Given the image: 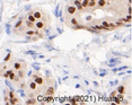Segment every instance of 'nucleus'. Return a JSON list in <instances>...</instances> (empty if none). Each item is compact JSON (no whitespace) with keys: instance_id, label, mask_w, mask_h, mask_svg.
Segmentation results:
<instances>
[{"instance_id":"nucleus-28","label":"nucleus","mask_w":132,"mask_h":105,"mask_svg":"<svg viewBox=\"0 0 132 105\" xmlns=\"http://www.w3.org/2000/svg\"><path fill=\"white\" fill-rule=\"evenodd\" d=\"M91 1H97V0H91Z\"/></svg>"},{"instance_id":"nucleus-25","label":"nucleus","mask_w":132,"mask_h":105,"mask_svg":"<svg viewBox=\"0 0 132 105\" xmlns=\"http://www.w3.org/2000/svg\"><path fill=\"white\" fill-rule=\"evenodd\" d=\"M7 92H8L7 95H8V97H9V98H14L16 96V93L14 92V90H7Z\"/></svg>"},{"instance_id":"nucleus-24","label":"nucleus","mask_w":132,"mask_h":105,"mask_svg":"<svg viewBox=\"0 0 132 105\" xmlns=\"http://www.w3.org/2000/svg\"><path fill=\"white\" fill-rule=\"evenodd\" d=\"M18 87H19L21 89H26V88H27V84L25 83V81H23V80H22L21 83L18 84Z\"/></svg>"},{"instance_id":"nucleus-27","label":"nucleus","mask_w":132,"mask_h":105,"mask_svg":"<svg viewBox=\"0 0 132 105\" xmlns=\"http://www.w3.org/2000/svg\"><path fill=\"white\" fill-rule=\"evenodd\" d=\"M88 2H89V0H81V5L84 9H88Z\"/></svg>"},{"instance_id":"nucleus-15","label":"nucleus","mask_w":132,"mask_h":105,"mask_svg":"<svg viewBox=\"0 0 132 105\" xmlns=\"http://www.w3.org/2000/svg\"><path fill=\"white\" fill-rule=\"evenodd\" d=\"M8 70H9V76H8V79L13 81L14 78H15V76H16V71L14 69H8Z\"/></svg>"},{"instance_id":"nucleus-12","label":"nucleus","mask_w":132,"mask_h":105,"mask_svg":"<svg viewBox=\"0 0 132 105\" xmlns=\"http://www.w3.org/2000/svg\"><path fill=\"white\" fill-rule=\"evenodd\" d=\"M96 5L98 8H104V7H106V5H107V1H106V0H97Z\"/></svg>"},{"instance_id":"nucleus-16","label":"nucleus","mask_w":132,"mask_h":105,"mask_svg":"<svg viewBox=\"0 0 132 105\" xmlns=\"http://www.w3.org/2000/svg\"><path fill=\"white\" fill-rule=\"evenodd\" d=\"M37 102H36V100L34 97H30L28 100H26L25 101V104H27V105H34V104H36Z\"/></svg>"},{"instance_id":"nucleus-26","label":"nucleus","mask_w":132,"mask_h":105,"mask_svg":"<svg viewBox=\"0 0 132 105\" xmlns=\"http://www.w3.org/2000/svg\"><path fill=\"white\" fill-rule=\"evenodd\" d=\"M102 26H104L107 31H110V23L106 21H102Z\"/></svg>"},{"instance_id":"nucleus-14","label":"nucleus","mask_w":132,"mask_h":105,"mask_svg":"<svg viewBox=\"0 0 132 105\" xmlns=\"http://www.w3.org/2000/svg\"><path fill=\"white\" fill-rule=\"evenodd\" d=\"M26 19H27V21H30V22H32V23H35V22L37 21L35 17L33 16V13H32V11H31V13H28V15L26 16Z\"/></svg>"},{"instance_id":"nucleus-18","label":"nucleus","mask_w":132,"mask_h":105,"mask_svg":"<svg viewBox=\"0 0 132 105\" xmlns=\"http://www.w3.org/2000/svg\"><path fill=\"white\" fill-rule=\"evenodd\" d=\"M116 93H119V94H124V93H125V87L124 86H123V85H121V86H119V87H117V88H116Z\"/></svg>"},{"instance_id":"nucleus-20","label":"nucleus","mask_w":132,"mask_h":105,"mask_svg":"<svg viewBox=\"0 0 132 105\" xmlns=\"http://www.w3.org/2000/svg\"><path fill=\"white\" fill-rule=\"evenodd\" d=\"M11 59H13V55H11L10 53H8V54L5 56V59H4V62H5V63H9V62L11 61Z\"/></svg>"},{"instance_id":"nucleus-11","label":"nucleus","mask_w":132,"mask_h":105,"mask_svg":"<svg viewBox=\"0 0 132 105\" xmlns=\"http://www.w3.org/2000/svg\"><path fill=\"white\" fill-rule=\"evenodd\" d=\"M8 104H13V105H15V104H21V100H19L18 97H14V98H9L8 100Z\"/></svg>"},{"instance_id":"nucleus-22","label":"nucleus","mask_w":132,"mask_h":105,"mask_svg":"<svg viewBox=\"0 0 132 105\" xmlns=\"http://www.w3.org/2000/svg\"><path fill=\"white\" fill-rule=\"evenodd\" d=\"M23 19H24V18H23V17H21V18L17 21V23L15 24V26H14V28H15V30H16V28H18V27H21L22 25H23Z\"/></svg>"},{"instance_id":"nucleus-4","label":"nucleus","mask_w":132,"mask_h":105,"mask_svg":"<svg viewBox=\"0 0 132 105\" xmlns=\"http://www.w3.org/2000/svg\"><path fill=\"white\" fill-rule=\"evenodd\" d=\"M65 11H67V14L69 16H74L77 13H78V10H77V8L74 7L73 5H67V8H65Z\"/></svg>"},{"instance_id":"nucleus-10","label":"nucleus","mask_w":132,"mask_h":105,"mask_svg":"<svg viewBox=\"0 0 132 105\" xmlns=\"http://www.w3.org/2000/svg\"><path fill=\"white\" fill-rule=\"evenodd\" d=\"M16 75L18 76L19 78L22 79V80H24L25 79V76H26V69H19L16 71Z\"/></svg>"},{"instance_id":"nucleus-17","label":"nucleus","mask_w":132,"mask_h":105,"mask_svg":"<svg viewBox=\"0 0 132 105\" xmlns=\"http://www.w3.org/2000/svg\"><path fill=\"white\" fill-rule=\"evenodd\" d=\"M25 27H26V28H35V26H34V23L27 21V19H25Z\"/></svg>"},{"instance_id":"nucleus-1","label":"nucleus","mask_w":132,"mask_h":105,"mask_svg":"<svg viewBox=\"0 0 132 105\" xmlns=\"http://www.w3.org/2000/svg\"><path fill=\"white\" fill-rule=\"evenodd\" d=\"M23 34H24L25 36H37V35L42 36L41 34L39 33V30H36V28H27Z\"/></svg>"},{"instance_id":"nucleus-3","label":"nucleus","mask_w":132,"mask_h":105,"mask_svg":"<svg viewBox=\"0 0 132 105\" xmlns=\"http://www.w3.org/2000/svg\"><path fill=\"white\" fill-rule=\"evenodd\" d=\"M32 79L35 83L39 85V86H43V85L45 84V79L42 77V76H40V75H33L32 76Z\"/></svg>"},{"instance_id":"nucleus-8","label":"nucleus","mask_w":132,"mask_h":105,"mask_svg":"<svg viewBox=\"0 0 132 105\" xmlns=\"http://www.w3.org/2000/svg\"><path fill=\"white\" fill-rule=\"evenodd\" d=\"M28 88H30L31 92H35V90L39 88V85L32 79V80H30V83H28Z\"/></svg>"},{"instance_id":"nucleus-2","label":"nucleus","mask_w":132,"mask_h":105,"mask_svg":"<svg viewBox=\"0 0 132 105\" xmlns=\"http://www.w3.org/2000/svg\"><path fill=\"white\" fill-rule=\"evenodd\" d=\"M26 68H27V64L22 61H14L13 62V69L15 70V71H17V70H19V69H26Z\"/></svg>"},{"instance_id":"nucleus-29","label":"nucleus","mask_w":132,"mask_h":105,"mask_svg":"<svg viewBox=\"0 0 132 105\" xmlns=\"http://www.w3.org/2000/svg\"><path fill=\"white\" fill-rule=\"evenodd\" d=\"M119 1H122V0H119Z\"/></svg>"},{"instance_id":"nucleus-7","label":"nucleus","mask_w":132,"mask_h":105,"mask_svg":"<svg viewBox=\"0 0 132 105\" xmlns=\"http://www.w3.org/2000/svg\"><path fill=\"white\" fill-rule=\"evenodd\" d=\"M32 13H33V16L35 17L37 21H39V19H43V13H42V10L35 9V10H32Z\"/></svg>"},{"instance_id":"nucleus-5","label":"nucleus","mask_w":132,"mask_h":105,"mask_svg":"<svg viewBox=\"0 0 132 105\" xmlns=\"http://www.w3.org/2000/svg\"><path fill=\"white\" fill-rule=\"evenodd\" d=\"M34 26H35L36 30L42 31V30H45V27H46V25H45L44 21H42V19H39V21H36L35 23H34Z\"/></svg>"},{"instance_id":"nucleus-23","label":"nucleus","mask_w":132,"mask_h":105,"mask_svg":"<svg viewBox=\"0 0 132 105\" xmlns=\"http://www.w3.org/2000/svg\"><path fill=\"white\" fill-rule=\"evenodd\" d=\"M96 1H91V0H89V2H88V9H94V8L96 7Z\"/></svg>"},{"instance_id":"nucleus-19","label":"nucleus","mask_w":132,"mask_h":105,"mask_svg":"<svg viewBox=\"0 0 132 105\" xmlns=\"http://www.w3.org/2000/svg\"><path fill=\"white\" fill-rule=\"evenodd\" d=\"M8 69V63H2V64H0V75H1L4 71H6V70Z\"/></svg>"},{"instance_id":"nucleus-13","label":"nucleus","mask_w":132,"mask_h":105,"mask_svg":"<svg viewBox=\"0 0 132 105\" xmlns=\"http://www.w3.org/2000/svg\"><path fill=\"white\" fill-rule=\"evenodd\" d=\"M69 24L71 25V26H74V25H78L79 24V19L77 18V17H71L70 21H69Z\"/></svg>"},{"instance_id":"nucleus-21","label":"nucleus","mask_w":132,"mask_h":105,"mask_svg":"<svg viewBox=\"0 0 132 105\" xmlns=\"http://www.w3.org/2000/svg\"><path fill=\"white\" fill-rule=\"evenodd\" d=\"M71 27H72V30H87V27L84 26V25H80V24L74 25V26H71Z\"/></svg>"},{"instance_id":"nucleus-9","label":"nucleus","mask_w":132,"mask_h":105,"mask_svg":"<svg viewBox=\"0 0 132 105\" xmlns=\"http://www.w3.org/2000/svg\"><path fill=\"white\" fill-rule=\"evenodd\" d=\"M54 93H55V88H54L53 86H49L46 90H45V95L49 96V97H52L54 95Z\"/></svg>"},{"instance_id":"nucleus-6","label":"nucleus","mask_w":132,"mask_h":105,"mask_svg":"<svg viewBox=\"0 0 132 105\" xmlns=\"http://www.w3.org/2000/svg\"><path fill=\"white\" fill-rule=\"evenodd\" d=\"M72 5L77 8V10H78V11H84V10H85L84 7H82L81 1H80V0H72Z\"/></svg>"}]
</instances>
